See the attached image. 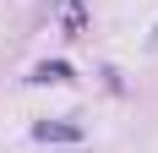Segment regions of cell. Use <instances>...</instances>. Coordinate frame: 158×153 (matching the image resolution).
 I'll use <instances>...</instances> for the list:
<instances>
[{"mask_svg":"<svg viewBox=\"0 0 158 153\" xmlns=\"http://www.w3.org/2000/svg\"><path fill=\"white\" fill-rule=\"evenodd\" d=\"M153 44H158V33H153Z\"/></svg>","mask_w":158,"mask_h":153,"instance_id":"4","label":"cell"},{"mask_svg":"<svg viewBox=\"0 0 158 153\" xmlns=\"http://www.w3.org/2000/svg\"><path fill=\"white\" fill-rule=\"evenodd\" d=\"M82 28H87V11H82V6H65V33H71V38H77Z\"/></svg>","mask_w":158,"mask_h":153,"instance_id":"3","label":"cell"},{"mask_svg":"<svg viewBox=\"0 0 158 153\" xmlns=\"http://www.w3.org/2000/svg\"><path fill=\"white\" fill-rule=\"evenodd\" d=\"M33 137H38V142H77L82 126H49V120H38V126H33Z\"/></svg>","mask_w":158,"mask_h":153,"instance_id":"1","label":"cell"},{"mask_svg":"<svg viewBox=\"0 0 158 153\" xmlns=\"http://www.w3.org/2000/svg\"><path fill=\"white\" fill-rule=\"evenodd\" d=\"M27 82H71V66L65 60H44V66H33Z\"/></svg>","mask_w":158,"mask_h":153,"instance_id":"2","label":"cell"}]
</instances>
